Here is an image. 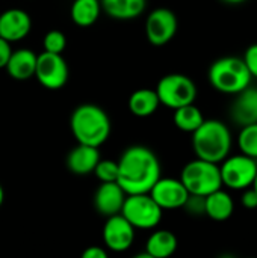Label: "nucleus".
Segmentation results:
<instances>
[{"label":"nucleus","instance_id":"28","mask_svg":"<svg viewBox=\"0 0 257 258\" xmlns=\"http://www.w3.org/2000/svg\"><path fill=\"white\" fill-rule=\"evenodd\" d=\"M242 59H244V62H245V65H247L250 74H251V77H253V79H257V42L256 44H251V45L245 50Z\"/></svg>","mask_w":257,"mask_h":258},{"label":"nucleus","instance_id":"34","mask_svg":"<svg viewBox=\"0 0 257 258\" xmlns=\"http://www.w3.org/2000/svg\"><path fill=\"white\" fill-rule=\"evenodd\" d=\"M251 187H253V189L257 192V172H256V177H254V181H253V184H251Z\"/></svg>","mask_w":257,"mask_h":258},{"label":"nucleus","instance_id":"8","mask_svg":"<svg viewBox=\"0 0 257 258\" xmlns=\"http://www.w3.org/2000/svg\"><path fill=\"white\" fill-rule=\"evenodd\" d=\"M223 186L232 190H244L254 181L257 172V160L247 154L227 156L220 163Z\"/></svg>","mask_w":257,"mask_h":258},{"label":"nucleus","instance_id":"14","mask_svg":"<svg viewBox=\"0 0 257 258\" xmlns=\"http://www.w3.org/2000/svg\"><path fill=\"white\" fill-rule=\"evenodd\" d=\"M230 118L235 124L244 127L257 122V88L247 86L241 92L235 94V100L230 106Z\"/></svg>","mask_w":257,"mask_h":258},{"label":"nucleus","instance_id":"33","mask_svg":"<svg viewBox=\"0 0 257 258\" xmlns=\"http://www.w3.org/2000/svg\"><path fill=\"white\" fill-rule=\"evenodd\" d=\"M3 201H5V190H3V187L0 184V207L3 206Z\"/></svg>","mask_w":257,"mask_h":258},{"label":"nucleus","instance_id":"9","mask_svg":"<svg viewBox=\"0 0 257 258\" xmlns=\"http://www.w3.org/2000/svg\"><path fill=\"white\" fill-rule=\"evenodd\" d=\"M35 77L38 82L50 91L61 89L68 80V65L62 54L42 51L36 57Z\"/></svg>","mask_w":257,"mask_h":258},{"label":"nucleus","instance_id":"20","mask_svg":"<svg viewBox=\"0 0 257 258\" xmlns=\"http://www.w3.org/2000/svg\"><path fill=\"white\" fill-rule=\"evenodd\" d=\"M100 3L101 9L115 20H133L147 8V0H100Z\"/></svg>","mask_w":257,"mask_h":258},{"label":"nucleus","instance_id":"24","mask_svg":"<svg viewBox=\"0 0 257 258\" xmlns=\"http://www.w3.org/2000/svg\"><path fill=\"white\" fill-rule=\"evenodd\" d=\"M238 147L242 154H247L257 160V122L241 127Z\"/></svg>","mask_w":257,"mask_h":258},{"label":"nucleus","instance_id":"1","mask_svg":"<svg viewBox=\"0 0 257 258\" xmlns=\"http://www.w3.org/2000/svg\"><path fill=\"white\" fill-rule=\"evenodd\" d=\"M161 162L147 147H129L118 160L117 183L127 195L148 194L161 178Z\"/></svg>","mask_w":257,"mask_h":258},{"label":"nucleus","instance_id":"31","mask_svg":"<svg viewBox=\"0 0 257 258\" xmlns=\"http://www.w3.org/2000/svg\"><path fill=\"white\" fill-rule=\"evenodd\" d=\"M82 257L83 258H106L108 257V254H106V251H105L103 248H100V246H89V248H86V249L83 251Z\"/></svg>","mask_w":257,"mask_h":258},{"label":"nucleus","instance_id":"27","mask_svg":"<svg viewBox=\"0 0 257 258\" xmlns=\"http://www.w3.org/2000/svg\"><path fill=\"white\" fill-rule=\"evenodd\" d=\"M183 209H186V212L191 215H204V197L189 195Z\"/></svg>","mask_w":257,"mask_h":258},{"label":"nucleus","instance_id":"25","mask_svg":"<svg viewBox=\"0 0 257 258\" xmlns=\"http://www.w3.org/2000/svg\"><path fill=\"white\" fill-rule=\"evenodd\" d=\"M92 172L100 180V183L117 181V178H118V162L108 160V159H105V160L100 159Z\"/></svg>","mask_w":257,"mask_h":258},{"label":"nucleus","instance_id":"29","mask_svg":"<svg viewBox=\"0 0 257 258\" xmlns=\"http://www.w3.org/2000/svg\"><path fill=\"white\" fill-rule=\"evenodd\" d=\"M242 192V197H241V203L245 209L248 210H257V192L250 186Z\"/></svg>","mask_w":257,"mask_h":258},{"label":"nucleus","instance_id":"19","mask_svg":"<svg viewBox=\"0 0 257 258\" xmlns=\"http://www.w3.org/2000/svg\"><path fill=\"white\" fill-rule=\"evenodd\" d=\"M179 242L174 233L168 230L155 231L145 243V254L150 258H168L177 251Z\"/></svg>","mask_w":257,"mask_h":258},{"label":"nucleus","instance_id":"12","mask_svg":"<svg viewBox=\"0 0 257 258\" xmlns=\"http://www.w3.org/2000/svg\"><path fill=\"white\" fill-rule=\"evenodd\" d=\"M150 197L158 203L162 210L183 209L189 192L180 181V178H159L150 189Z\"/></svg>","mask_w":257,"mask_h":258},{"label":"nucleus","instance_id":"7","mask_svg":"<svg viewBox=\"0 0 257 258\" xmlns=\"http://www.w3.org/2000/svg\"><path fill=\"white\" fill-rule=\"evenodd\" d=\"M155 91L159 97L161 104L173 110L185 104H191L197 98V86L194 80L179 73L164 76L158 82V86Z\"/></svg>","mask_w":257,"mask_h":258},{"label":"nucleus","instance_id":"15","mask_svg":"<svg viewBox=\"0 0 257 258\" xmlns=\"http://www.w3.org/2000/svg\"><path fill=\"white\" fill-rule=\"evenodd\" d=\"M127 194L121 189L117 181L101 183L94 195L95 210L103 216H112L121 212Z\"/></svg>","mask_w":257,"mask_h":258},{"label":"nucleus","instance_id":"32","mask_svg":"<svg viewBox=\"0 0 257 258\" xmlns=\"http://www.w3.org/2000/svg\"><path fill=\"white\" fill-rule=\"evenodd\" d=\"M224 3H229V5H241V3H244V2H247V0H223Z\"/></svg>","mask_w":257,"mask_h":258},{"label":"nucleus","instance_id":"11","mask_svg":"<svg viewBox=\"0 0 257 258\" xmlns=\"http://www.w3.org/2000/svg\"><path fill=\"white\" fill-rule=\"evenodd\" d=\"M103 242L108 249L124 252L135 242V227L121 213L108 216L103 227Z\"/></svg>","mask_w":257,"mask_h":258},{"label":"nucleus","instance_id":"17","mask_svg":"<svg viewBox=\"0 0 257 258\" xmlns=\"http://www.w3.org/2000/svg\"><path fill=\"white\" fill-rule=\"evenodd\" d=\"M38 54L29 48H18L11 53V57L6 63L8 74L15 80H27L35 76Z\"/></svg>","mask_w":257,"mask_h":258},{"label":"nucleus","instance_id":"23","mask_svg":"<svg viewBox=\"0 0 257 258\" xmlns=\"http://www.w3.org/2000/svg\"><path fill=\"white\" fill-rule=\"evenodd\" d=\"M173 121L174 125L185 132V133H194L204 121L203 112L194 104H185L182 107L174 109V115H173Z\"/></svg>","mask_w":257,"mask_h":258},{"label":"nucleus","instance_id":"18","mask_svg":"<svg viewBox=\"0 0 257 258\" xmlns=\"http://www.w3.org/2000/svg\"><path fill=\"white\" fill-rule=\"evenodd\" d=\"M235 212V203L229 192L218 189L208 197H204V215H208L212 221L224 222L230 219Z\"/></svg>","mask_w":257,"mask_h":258},{"label":"nucleus","instance_id":"4","mask_svg":"<svg viewBox=\"0 0 257 258\" xmlns=\"http://www.w3.org/2000/svg\"><path fill=\"white\" fill-rule=\"evenodd\" d=\"M209 82L214 89L221 94L235 95L251 85V74L242 57L226 56L217 59L208 73Z\"/></svg>","mask_w":257,"mask_h":258},{"label":"nucleus","instance_id":"26","mask_svg":"<svg viewBox=\"0 0 257 258\" xmlns=\"http://www.w3.org/2000/svg\"><path fill=\"white\" fill-rule=\"evenodd\" d=\"M42 45H44V51L62 54V51L67 47V38L61 30H50L45 33L42 39Z\"/></svg>","mask_w":257,"mask_h":258},{"label":"nucleus","instance_id":"21","mask_svg":"<svg viewBox=\"0 0 257 258\" xmlns=\"http://www.w3.org/2000/svg\"><path fill=\"white\" fill-rule=\"evenodd\" d=\"M161 101L155 89H138L129 98V110L139 118L151 116Z\"/></svg>","mask_w":257,"mask_h":258},{"label":"nucleus","instance_id":"5","mask_svg":"<svg viewBox=\"0 0 257 258\" xmlns=\"http://www.w3.org/2000/svg\"><path fill=\"white\" fill-rule=\"evenodd\" d=\"M180 181L189 195L208 197L209 194L223 187L220 165L203 159L188 162L180 174Z\"/></svg>","mask_w":257,"mask_h":258},{"label":"nucleus","instance_id":"2","mask_svg":"<svg viewBox=\"0 0 257 258\" xmlns=\"http://www.w3.org/2000/svg\"><path fill=\"white\" fill-rule=\"evenodd\" d=\"M71 133L77 144L100 148L111 136L112 124L108 113L95 104H82L76 107L70 119Z\"/></svg>","mask_w":257,"mask_h":258},{"label":"nucleus","instance_id":"6","mask_svg":"<svg viewBox=\"0 0 257 258\" xmlns=\"http://www.w3.org/2000/svg\"><path fill=\"white\" fill-rule=\"evenodd\" d=\"M135 230H153L162 221L164 210L150 197V194L127 195L120 212Z\"/></svg>","mask_w":257,"mask_h":258},{"label":"nucleus","instance_id":"3","mask_svg":"<svg viewBox=\"0 0 257 258\" xmlns=\"http://www.w3.org/2000/svg\"><path fill=\"white\" fill-rule=\"evenodd\" d=\"M233 138L230 128L218 119H204L192 133V148L198 159L221 163L232 151Z\"/></svg>","mask_w":257,"mask_h":258},{"label":"nucleus","instance_id":"30","mask_svg":"<svg viewBox=\"0 0 257 258\" xmlns=\"http://www.w3.org/2000/svg\"><path fill=\"white\" fill-rule=\"evenodd\" d=\"M11 53H12L11 42L0 36V70L6 67V63L11 57Z\"/></svg>","mask_w":257,"mask_h":258},{"label":"nucleus","instance_id":"13","mask_svg":"<svg viewBox=\"0 0 257 258\" xmlns=\"http://www.w3.org/2000/svg\"><path fill=\"white\" fill-rule=\"evenodd\" d=\"M32 29V20L23 9H8L0 14V36L9 42L24 39Z\"/></svg>","mask_w":257,"mask_h":258},{"label":"nucleus","instance_id":"10","mask_svg":"<svg viewBox=\"0 0 257 258\" xmlns=\"http://www.w3.org/2000/svg\"><path fill=\"white\" fill-rule=\"evenodd\" d=\"M177 17L168 8H158L151 11L145 21V35L150 44L162 47L168 44L177 33Z\"/></svg>","mask_w":257,"mask_h":258},{"label":"nucleus","instance_id":"16","mask_svg":"<svg viewBox=\"0 0 257 258\" xmlns=\"http://www.w3.org/2000/svg\"><path fill=\"white\" fill-rule=\"evenodd\" d=\"M98 160H100V153L97 147L79 144L76 148L70 151L67 157V166L76 175H86L94 171Z\"/></svg>","mask_w":257,"mask_h":258},{"label":"nucleus","instance_id":"22","mask_svg":"<svg viewBox=\"0 0 257 258\" xmlns=\"http://www.w3.org/2000/svg\"><path fill=\"white\" fill-rule=\"evenodd\" d=\"M101 12L100 0H74L71 5V20L79 27H89L92 26Z\"/></svg>","mask_w":257,"mask_h":258}]
</instances>
